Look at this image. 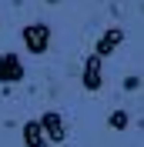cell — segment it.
<instances>
[{
  "mask_svg": "<svg viewBox=\"0 0 144 147\" xmlns=\"http://www.w3.org/2000/svg\"><path fill=\"white\" fill-rule=\"evenodd\" d=\"M40 130H44L47 144H60L64 137H67V124H64V114H57V110H44L40 114Z\"/></svg>",
  "mask_w": 144,
  "mask_h": 147,
  "instance_id": "3",
  "label": "cell"
},
{
  "mask_svg": "<svg viewBox=\"0 0 144 147\" xmlns=\"http://www.w3.org/2000/svg\"><path fill=\"white\" fill-rule=\"evenodd\" d=\"M107 124H111V127H114V130H124L127 124H131V114H127V110H111Z\"/></svg>",
  "mask_w": 144,
  "mask_h": 147,
  "instance_id": "7",
  "label": "cell"
},
{
  "mask_svg": "<svg viewBox=\"0 0 144 147\" xmlns=\"http://www.w3.org/2000/svg\"><path fill=\"white\" fill-rule=\"evenodd\" d=\"M47 3H57V0H47Z\"/></svg>",
  "mask_w": 144,
  "mask_h": 147,
  "instance_id": "9",
  "label": "cell"
},
{
  "mask_svg": "<svg viewBox=\"0 0 144 147\" xmlns=\"http://www.w3.org/2000/svg\"><path fill=\"white\" fill-rule=\"evenodd\" d=\"M124 37H127V34H124V27H107L104 34L97 37V44H94V50H90V54L104 60V57H111V54L117 50V47L124 44Z\"/></svg>",
  "mask_w": 144,
  "mask_h": 147,
  "instance_id": "5",
  "label": "cell"
},
{
  "mask_svg": "<svg viewBox=\"0 0 144 147\" xmlns=\"http://www.w3.org/2000/svg\"><path fill=\"white\" fill-rule=\"evenodd\" d=\"M20 37H24V50L34 57L47 54L50 50V27H47L44 20H34V24H27V27L20 30Z\"/></svg>",
  "mask_w": 144,
  "mask_h": 147,
  "instance_id": "1",
  "label": "cell"
},
{
  "mask_svg": "<svg viewBox=\"0 0 144 147\" xmlns=\"http://www.w3.org/2000/svg\"><path fill=\"white\" fill-rule=\"evenodd\" d=\"M20 137H24V144L27 147H50L47 144V137H44V130H40V120H27L24 127H20Z\"/></svg>",
  "mask_w": 144,
  "mask_h": 147,
  "instance_id": "6",
  "label": "cell"
},
{
  "mask_svg": "<svg viewBox=\"0 0 144 147\" xmlns=\"http://www.w3.org/2000/svg\"><path fill=\"white\" fill-rule=\"evenodd\" d=\"M137 87H141V77H137V74L124 77V90H137Z\"/></svg>",
  "mask_w": 144,
  "mask_h": 147,
  "instance_id": "8",
  "label": "cell"
},
{
  "mask_svg": "<svg viewBox=\"0 0 144 147\" xmlns=\"http://www.w3.org/2000/svg\"><path fill=\"white\" fill-rule=\"evenodd\" d=\"M81 84H84V90H90V94H97L101 87H104V60H101V57L87 54L84 70H81Z\"/></svg>",
  "mask_w": 144,
  "mask_h": 147,
  "instance_id": "4",
  "label": "cell"
},
{
  "mask_svg": "<svg viewBox=\"0 0 144 147\" xmlns=\"http://www.w3.org/2000/svg\"><path fill=\"white\" fill-rule=\"evenodd\" d=\"M24 80V60L17 57V50H3L0 54V84L10 87V84Z\"/></svg>",
  "mask_w": 144,
  "mask_h": 147,
  "instance_id": "2",
  "label": "cell"
}]
</instances>
